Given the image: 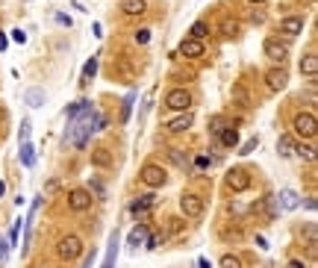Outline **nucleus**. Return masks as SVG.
I'll return each instance as SVG.
<instances>
[{"mask_svg":"<svg viewBox=\"0 0 318 268\" xmlns=\"http://www.w3.org/2000/svg\"><path fill=\"white\" fill-rule=\"evenodd\" d=\"M277 153H280V156H292V153H295V138H292V135H280V138H277Z\"/></svg>","mask_w":318,"mask_h":268,"instance_id":"obj_23","label":"nucleus"},{"mask_svg":"<svg viewBox=\"0 0 318 268\" xmlns=\"http://www.w3.org/2000/svg\"><path fill=\"white\" fill-rule=\"evenodd\" d=\"M165 106H168V109H174V112H189L191 95L186 92V89H171V92L165 95Z\"/></svg>","mask_w":318,"mask_h":268,"instance_id":"obj_6","label":"nucleus"},{"mask_svg":"<svg viewBox=\"0 0 318 268\" xmlns=\"http://www.w3.org/2000/svg\"><path fill=\"white\" fill-rule=\"evenodd\" d=\"M121 12L124 15H145L148 12V0H121Z\"/></svg>","mask_w":318,"mask_h":268,"instance_id":"obj_18","label":"nucleus"},{"mask_svg":"<svg viewBox=\"0 0 318 268\" xmlns=\"http://www.w3.org/2000/svg\"><path fill=\"white\" fill-rule=\"evenodd\" d=\"M56 189H59V180H50V183H47V186H44V195H53V192H56Z\"/></svg>","mask_w":318,"mask_h":268,"instance_id":"obj_41","label":"nucleus"},{"mask_svg":"<svg viewBox=\"0 0 318 268\" xmlns=\"http://www.w3.org/2000/svg\"><path fill=\"white\" fill-rule=\"evenodd\" d=\"M168 156H171V162H174L177 168H183V171L189 168V153H183L180 147H171V150H168Z\"/></svg>","mask_w":318,"mask_h":268,"instance_id":"obj_24","label":"nucleus"},{"mask_svg":"<svg viewBox=\"0 0 318 268\" xmlns=\"http://www.w3.org/2000/svg\"><path fill=\"white\" fill-rule=\"evenodd\" d=\"M118 233H112L109 239V248H106V260H103V268H115V260H118Z\"/></svg>","mask_w":318,"mask_h":268,"instance_id":"obj_20","label":"nucleus"},{"mask_svg":"<svg viewBox=\"0 0 318 268\" xmlns=\"http://www.w3.org/2000/svg\"><path fill=\"white\" fill-rule=\"evenodd\" d=\"M21 141H30V121H21Z\"/></svg>","mask_w":318,"mask_h":268,"instance_id":"obj_37","label":"nucleus"},{"mask_svg":"<svg viewBox=\"0 0 318 268\" xmlns=\"http://www.w3.org/2000/svg\"><path fill=\"white\" fill-rule=\"evenodd\" d=\"M154 203H157V195H154V192H148V195H142V198H136V201L130 203V212H133V215H145Z\"/></svg>","mask_w":318,"mask_h":268,"instance_id":"obj_14","label":"nucleus"},{"mask_svg":"<svg viewBox=\"0 0 318 268\" xmlns=\"http://www.w3.org/2000/svg\"><path fill=\"white\" fill-rule=\"evenodd\" d=\"M262 50H265V56H268L271 62H286V56H289V38H283V41H280V35H271V38H265Z\"/></svg>","mask_w":318,"mask_h":268,"instance_id":"obj_5","label":"nucleus"},{"mask_svg":"<svg viewBox=\"0 0 318 268\" xmlns=\"http://www.w3.org/2000/svg\"><path fill=\"white\" fill-rule=\"evenodd\" d=\"M301 74H307L310 80H316V77H318V56L313 53V50L301 59Z\"/></svg>","mask_w":318,"mask_h":268,"instance_id":"obj_16","label":"nucleus"},{"mask_svg":"<svg viewBox=\"0 0 318 268\" xmlns=\"http://www.w3.org/2000/svg\"><path fill=\"white\" fill-rule=\"evenodd\" d=\"M304 24H307V21H304L301 15H289V18L280 21V33H286L289 38H292V35H301L304 33Z\"/></svg>","mask_w":318,"mask_h":268,"instance_id":"obj_12","label":"nucleus"},{"mask_svg":"<svg viewBox=\"0 0 318 268\" xmlns=\"http://www.w3.org/2000/svg\"><path fill=\"white\" fill-rule=\"evenodd\" d=\"M239 33V24H230V21H224V35H236Z\"/></svg>","mask_w":318,"mask_h":268,"instance_id":"obj_39","label":"nucleus"},{"mask_svg":"<svg viewBox=\"0 0 318 268\" xmlns=\"http://www.w3.org/2000/svg\"><path fill=\"white\" fill-rule=\"evenodd\" d=\"M133 101H136V95H127V98H124V103H121V118H118L121 124H127V121H130V112H133Z\"/></svg>","mask_w":318,"mask_h":268,"instance_id":"obj_28","label":"nucleus"},{"mask_svg":"<svg viewBox=\"0 0 318 268\" xmlns=\"http://www.w3.org/2000/svg\"><path fill=\"white\" fill-rule=\"evenodd\" d=\"M262 203H265V209H268V218H277V212H280V206H277V201L268 195V198H262Z\"/></svg>","mask_w":318,"mask_h":268,"instance_id":"obj_31","label":"nucleus"},{"mask_svg":"<svg viewBox=\"0 0 318 268\" xmlns=\"http://www.w3.org/2000/svg\"><path fill=\"white\" fill-rule=\"evenodd\" d=\"M89 186H92V192H95V198H103V195H106V189H103V183H100V180H92Z\"/></svg>","mask_w":318,"mask_h":268,"instance_id":"obj_35","label":"nucleus"},{"mask_svg":"<svg viewBox=\"0 0 318 268\" xmlns=\"http://www.w3.org/2000/svg\"><path fill=\"white\" fill-rule=\"evenodd\" d=\"M209 35V27L203 24V21H197V24H191V38H197V41H203Z\"/></svg>","mask_w":318,"mask_h":268,"instance_id":"obj_29","label":"nucleus"},{"mask_svg":"<svg viewBox=\"0 0 318 268\" xmlns=\"http://www.w3.org/2000/svg\"><path fill=\"white\" fill-rule=\"evenodd\" d=\"M189 127H191V115H189V112H183L180 118H174V121H168V124H165V130H168V133H186Z\"/></svg>","mask_w":318,"mask_h":268,"instance_id":"obj_17","label":"nucleus"},{"mask_svg":"<svg viewBox=\"0 0 318 268\" xmlns=\"http://www.w3.org/2000/svg\"><path fill=\"white\" fill-rule=\"evenodd\" d=\"M180 209H183V215H186V218H200V215H203V198H200V195H194V192L180 195Z\"/></svg>","mask_w":318,"mask_h":268,"instance_id":"obj_7","label":"nucleus"},{"mask_svg":"<svg viewBox=\"0 0 318 268\" xmlns=\"http://www.w3.org/2000/svg\"><path fill=\"white\" fill-rule=\"evenodd\" d=\"M92 206V192H86V189H74V192H68V209H74V212H86Z\"/></svg>","mask_w":318,"mask_h":268,"instance_id":"obj_9","label":"nucleus"},{"mask_svg":"<svg viewBox=\"0 0 318 268\" xmlns=\"http://www.w3.org/2000/svg\"><path fill=\"white\" fill-rule=\"evenodd\" d=\"M248 3H268V0H248Z\"/></svg>","mask_w":318,"mask_h":268,"instance_id":"obj_50","label":"nucleus"},{"mask_svg":"<svg viewBox=\"0 0 318 268\" xmlns=\"http://www.w3.org/2000/svg\"><path fill=\"white\" fill-rule=\"evenodd\" d=\"M56 21H59L62 27H71V18H68V15H56Z\"/></svg>","mask_w":318,"mask_h":268,"instance_id":"obj_45","label":"nucleus"},{"mask_svg":"<svg viewBox=\"0 0 318 268\" xmlns=\"http://www.w3.org/2000/svg\"><path fill=\"white\" fill-rule=\"evenodd\" d=\"M197 268H212V266H209V260H206V257H200V260H197Z\"/></svg>","mask_w":318,"mask_h":268,"instance_id":"obj_46","label":"nucleus"},{"mask_svg":"<svg viewBox=\"0 0 318 268\" xmlns=\"http://www.w3.org/2000/svg\"><path fill=\"white\" fill-rule=\"evenodd\" d=\"M12 38H15L18 44H24V41H27V33H24V30H12Z\"/></svg>","mask_w":318,"mask_h":268,"instance_id":"obj_40","label":"nucleus"},{"mask_svg":"<svg viewBox=\"0 0 318 268\" xmlns=\"http://www.w3.org/2000/svg\"><path fill=\"white\" fill-rule=\"evenodd\" d=\"M35 268H44V266H35Z\"/></svg>","mask_w":318,"mask_h":268,"instance_id":"obj_51","label":"nucleus"},{"mask_svg":"<svg viewBox=\"0 0 318 268\" xmlns=\"http://www.w3.org/2000/svg\"><path fill=\"white\" fill-rule=\"evenodd\" d=\"M295 153H298L301 159H307V162H316V147H313V144H298Z\"/></svg>","mask_w":318,"mask_h":268,"instance_id":"obj_27","label":"nucleus"},{"mask_svg":"<svg viewBox=\"0 0 318 268\" xmlns=\"http://www.w3.org/2000/svg\"><path fill=\"white\" fill-rule=\"evenodd\" d=\"M159 242H162L159 236H148V248H151V251H157V248H159Z\"/></svg>","mask_w":318,"mask_h":268,"instance_id":"obj_42","label":"nucleus"},{"mask_svg":"<svg viewBox=\"0 0 318 268\" xmlns=\"http://www.w3.org/2000/svg\"><path fill=\"white\" fill-rule=\"evenodd\" d=\"M221 268H242V260L233 257V254H224L221 257Z\"/></svg>","mask_w":318,"mask_h":268,"instance_id":"obj_30","label":"nucleus"},{"mask_svg":"<svg viewBox=\"0 0 318 268\" xmlns=\"http://www.w3.org/2000/svg\"><path fill=\"white\" fill-rule=\"evenodd\" d=\"M32 162H35V150H32V144L30 141H21V165L32 168Z\"/></svg>","mask_w":318,"mask_h":268,"instance_id":"obj_25","label":"nucleus"},{"mask_svg":"<svg viewBox=\"0 0 318 268\" xmlns=\"http://www.w3.org/2000/svg\"><path fill=\"white\" fill-rule=\"evenodd\" d=\"M56 254H59V260H65V263L77 260L83 254V239L80 236H62L59 245H56Z\"/></svg>","mask_w":318,"mask_h":268,"instance_id":"obj_4","label":"nucleus"},{"mask_svg":"<svg viewBox=\"0 0 318 268\" xmlns=\"http://www.w3.org/2000/svg\"><path fill=\"white\" fill-rule=\"evenodd\" d=\"M65 118H68V127H65V144L83 150V147L89 144L92 133L97 130V112L92 109V103L89 101H77V103L68 106Z\"/></svg>","mask_w":318,"mask_h":268,"instance_id":"obj_1","label":"nucleus"},{"mask_svg":"<svg viewBox=\"0 0 318 268\" xmlns=\"http://www.w3.org/2000/svg\"><path fill=\"white\" fill-rule=\"evenodd\" d=\"M136 41L139 44H148L151 41V30H136Z\"/></svg>","mask_w":318,"mask_h":268,"instance_id":"obj_36","label":"nucleus"},{"mask_svg":"<svg viewBox=\"0 0 318 268\" xmlns=\"http://www.w3.org/2000/svg\"><path fill=\"white\" fill-rule=\"evenodd\" d=\"M289 83V74L283 68H271L268 74H265V86H268V92H283Z\"/></svg>","mask_w":318,"mask_h":268,"instance_id":"obj_10","label":"nucleus"},{"mask_svg":"<svg viewBox=\"0 0 318 268\" xmlns=\"http://www.w3.org/2000/svg\"><path fill=\"white\" fill-rule=\"evenodd\" d=\"M307 242H310V245H316V224H313V221L307 224Z\"/></svg>","mask_w":318,"mask_h":268,"instance_id":"obj_38","label":"nucleus"},{"mask_svg":"<svg viewBox=\"0 0 318 268\" xmlns=\"http://www.w3.org/2000/svg\"><path fill=\"white\" fill-rule=\"evenodd\" d=\"M292 130L298 138H316L318 133V121L313 112H301V115H295V121H292Z\"/></svg>","mask_w":318,"mask_h":268,"instance_id":"obj_2","label":"nucleus"},{"mask_svg":"<svg viewBox=\"0 0 318 268\" xmlns=\"http://www.w3.org/2000/svg\"><path fill=\"white\" fill-rule=\"evenodd\" d=\"M92 165L112 168V153H109V147H97V150H92Z\"/></svg>","mask_w":318,"mask_h":268,"instance_id":"obj_19","label":"nucleus"},{"mask_svg":"<svg viewBox=\"0 0 318 268\" xmlns=\"http://www.w3.org/2000/svg\"><path fill=\"white\" fill-rule=\"evenodd\" d=\"M251 186V171L248 168H233L227 171V189L230 192H245Z\"/></svg>","mask_w":318,"mask_h":268,"instance_id":"obj_8","label":"nucleus"},{"mask_svg":"<svg viewBox=\"0 0 318 268\" xmlns=\"http://www.w3.org/2000/svg\"><path fill=\"white\" fill-rule=\"evenodd\" d=\"M148 242V227L145 224H139V227H133L127 236V248L130 251H139V245H145Z\"/></svg>","mask_w":318,"mask_h":268,"instance_id":"obj_15","label":"nucleus"},{"mask_svg":"<svg viewBox=\"0 0 318 268\" xmlns=\"http://www.w3.org/2000/svg\"><path fill=\"white\" fill-rule=\"evenodd\" d=\"M256 144H259V138H248V141L242 144V150H239V153H242V156H248V153H254V150H256Z\"/></svg>","mask_w":318,"mask_h":268,"instance_id":"obj_33","label":"nucleus"},{"mask_svg":"<svg viewBox=\"0 0 318 268\" xmlns=\"http://www.w3.org/2000/svg\"><path fill=\"white\" fill-rule=\"evenodd\" d=\"M218 138H221L224 147H236V144H239V133H236V127H224L221 133H218Z\"/></svg>","mask_w":318,"mask_h":268,"instance_id":"obj_22","label":"nucleus"},{"mask_svg":"<svg viewBox=\"0 0 318 268\" xmlns=\"http://www.w3.org/2000/svg\"><path fill=\"white\" fill-rule=\"evenodd\" d=\"M92 266H95V248H92V254L86 257V266H83V268H92Z\"/></svg>","mask_w":318,"mask_h":268,"instance_id":"obj_44","label":"nucleus"},{"mask_svg":"<svg viewBox=\"0 0 318 268\" xmlns=\"http://www.w3.org/2000/svg\"><path fill=\"white\" fill-rule=\"evenodd\" d=\"M194 165H197V168H206V165H209V156H197V159H194Z\"/></svg>","mask_w":318,"mask_h":268,"instance_id":"obj_43","label":"nucleus"},{"mask_svg":"<svg viewBox=\"0 0 318 268\" xmlns=\"http://www.w3.org/2000/svg\"><path fill=\"white\" fill-rule=\"evenodd\" d=\"M6 44H9V41H6V35L0 33V50H6Z\"/></svg>","mask_w":318,"mask_h":268,"instance_id":"obj_48","label":"nucleus"},{"mask_svg":"<svg viewBox=\"0 0 318 268\" xmlns=\"http://www.w3.org/2000/svg\"><path fill=\"white\" fill-rule=\"evenodd\" d=\"M3 192H6V183H3V180H0V198H3Z\"/></svg>","mask_w":318,"mask_h":268,"instance_id":"obj_49","label":"nucleus"},{"mask_svg":"<svg viewBox=\"0 0 318 268\" xmlns=\"http://www.w3.org/2000/svg\"><path fill=\"white\" fill-rule=\"evenodd\" d=\"M233 98L242 103V106H248V95H245V89H242V86H236V89H233Z\"/></svg>","mask_w":318,"mask_h":268,"instance_id":"obj_34","label":"nucleus"},{"mask_svg":"<svg viewBox=\"0 0 318 268\" xmlns=\"http://www.w3.org/2000/svg\"><path fill=\"white\" fill-rule=\"evenodd\" d=\"M274 201H277V206H280V209L292 212V209H298V206H301V195H298L295 189H283V192H280Z\"/></svg>","mask_w":318,"mask_h":268,"instance_id":"obj_11","label":"nucleus"},{"mask_svg":"<svg viewBox=\"0 0 318 268\" xmlns=\"http://www.w3.org/2000/svg\"><path fill=\"white\" fill-rule=\"evenodd\" d=\"M289 268H307V266H304L301 260H292V263H289Z\"/></svg>","mask_w":318,"mask_h":268,"instance_id":"obj_47","label":"nucleus"},{"mask_svg":"<svg viewBox=\"0 0 318 268\" xmlns=\"http://www.w3.org/2000/svg\"><path fill=\"white\" fill-rule=\"evenodd\" d=\"M97 74V56H92L86 65H83V77H80V83L86 86V83H92V77Z\"/></svg>","mask_w":318,"mask_h":268,"instance_id":"obj_26","label":"nucleus"},{"mask_svg":"<svg viewBox=\"0 0 318 268\" xmlns=\"http://www.w3.org/2000/svg\"><path fill=\"white\" fill-rule=\"evenodd\" d=\"M209 130H212L215 135L224 130V118H221V115H212V118H209Z\"/></svg>","mask_w":318,"mask_h":268,"instance_id":"obj_32","label":"nucleus"},{"mask_svg":"<svg viewBox=\"0 0 318 268\" xmlns=\"http://www.w3.org/2000/svg\"><path fill=\"white\" fill-rule=\"evenodd\" d=\"M180 56H186V59H200V56H203V41L186 38V41L180 44Z\"/></svg>","mask_w":318,"mask_h":268,"instance_id":"obj_13","label":"nucleus"},{"mask_svg":"<svg viewBox=\"0 0 318 268\" xmlns=\"http://www.w3.org/2000/svg\"><path fill=\"white\" fill-rule=\"evenodd\" d=\"M44 101H47V98H44L41 89H27V92H24V103H30L32 109H35V106H44Z\"/></svg>","mask_w":318,"mask_h":268,"instance_id":"obj_21","label":"nucleus"},{"mask_svg":"<svg viewBox=\"0 0 318 268\" xmlns=\"http://www.w3.org/2000/svg\"><path fill=\"white\" fill-rule=\"evenodd\" d=\"M139 180H142L148 189H162V186L168 183V174H165V168L148 162V165H142V171H139Z\"/></svg>","mask_w":318,"mask_h":268,"instance_id":"obj_3","label":"nucleus"}]
</instances>
